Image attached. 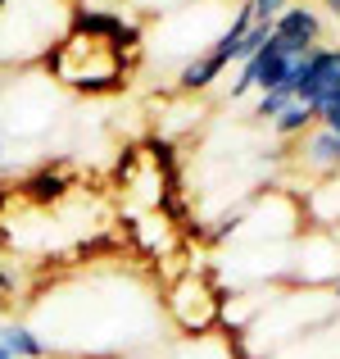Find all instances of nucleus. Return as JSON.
Returning <instances> with one entry per match:
<instances>
[{"instance_id":"1","label":"nucleus","mask_w":340,"mask_h":359,"mask_svg":"<svg viewBox=\"0 0 340 359\" xmlns=\"http://www.w3.org/2000/svg\"><path fill=\"white\" fill-rule=\"evenodd\" d=\"M164 305H168V314L177 318L182 332L204 337L222 318V291H213L204 278H177L173 287L164 291Z\"/></svg>"},{"instance_id":"9","label":"nucleus","mask_w":340,"mask_h":359,"mask_svg":"<svg viewBox=\"0 0 340 359\" xmlns=\"http://www.w3.org/2000/svg\"><path fill=\"white\" fill-rule=\"evenodd\" d=\"M250 5V14H254V27H277V18L286 14L295 0H245Z\"/></svg>"},{"instance_id":"17","label":"nucleus","mask_w":340,"mask_h":359,"mask_svg":"<svg viewBox=\"0 0 340 359\" xmlns=\"http://www.w3.org/2000/svg\"><path fill=\"white\" fill-rule=\"evenodd\" d=\"M0 359H14V355H9V351H5V346H0Z\"/></svg>"},{"instance_id":"18","label":"nucleus","mask_w":340,"mask_h":359,"mask_svg":"<svg viewBox=\"0 0 340 359\" xmlns=\"http://www.w3.org/2000/svg\"><path fill=\"white\" fill-rule=\"evenodd\" d=\"M0 323H5V309H0Z\"/></svg>"},{"instance_id":"5","label":"nucleus","mask_w":340,"mask_h":359,"mask_svg":"<svg viewBox=\"0 0 340 359\" xmlns=\"http://www.w3.org/2000/svg\"><path fill=\"white\" fill-rule=\"evenodd\" d=\"M299 164L309 168V177H336L340 173V146H336V132L332 128H323L318 123L313 132H309L304 141H299Z\"/></svg>"},{"instance_id":"4","label":"nucleus","mask_w":340,"mask_h":359,"mask_svg":"<svg viewBox=\"0 0 340 359\" xmlns=\"http://www.w3.org/2000/svg\"><path fill=\"white\" fill-rule=\"evenodd\" d=\"M73 182H78V177L69 173V164H36V168H27V173L18 177L14 191L23 196L27 205H36V210H50V205H59L64 196H69Z\"/></svg>"},{"instance_id":"2","label":"nucleus","mask_w":340,"mask_h":359,"mask_svg":"<svg viewBox=\"0 0 340 359\" xmlns=\"http://www.w3.org/2000/svg\"><path fill=\"white\" fill-rule=\"evenodd\" d=\"M323 36H327L323 9L318 5H299V0L277 18V27H272V41H277L286 55H295V60H304V55H313L318 46H327Z\"/></svg>"},{"instance_id":"15","label":"nucleus","mask_w":340,"mask_h":359,"mask_svg":"<svg viewBox=\"0 0 340 359\" xmlns=\"http://www.w3.org/2000/svg\"><path fill=\"white\" fill-rule=\"evenodd\" d=\"M327 291H332V300H340V278L332 282V287H327Z\"/></svg>"},{"instance_id":"19","label":"nucleus","mask_w":340,"mask_h":359,"mask_svg":"<svg viewBox=\"0 0 340 359\" xmlns=\"http://www.w3.org/2000/svg\"><path fill=\"white\" fill-rule=\"evenodd\" d=\"M0 9H5V0H0Z\"/></svg>"},{"instance_id":"3","label":"nucleus","mask_w":340,"mask_h":359,"mask_svg":"<svg viewBox=\"0 0 340 359\" xmlns=\"http://www.w3.org/2000/svg\"><path fill=\"white\" fill-rule=\"evenodd\" d=\"M336 91H340V46H318V50L309 55L304 82L295 87V100L318 114V109H323Z\"/></svg>"},{"instance_id":"12","label":"nucleus","mask_w":340,"mask_h":359,"mask_svg":"<svg viewBox=\"0 0 340 359\" xmlns=\"http://www.w3.org/2000/svg\"><path fill=\"white\" fill-rule=\"evenodd\" d=\"M14 291H18V278L9 269H0V309H5V300L14 296Z\"/></svg>"},{"instance_id":"13","label":"nucleus","mask_w":340,"mask_h":359,"mask_svg":"<svg viewBox=\"0 0 340 359\" xmlns=\"http://www.w3.org/2000/svg\"><path fill=\"white\" fill-rule=\"evenodd\" d=\"M73 5H82V9H118V5H127V0H73Z\"/></svg>"},{"instance_id":"8","label":"nucleus","mask_w":340,"mask_h":359,"mask_svg":"<svg viewBox=\"0 0 340 359\" xmlns=\"http://www.w3.org/2000/svg\"><path fill=\"white\" fill-rule=\"evenodd\" d=\"M318 128V114L309 105H286L277 118H272V137H281V141H295V137H309V132Z\"/></svg>"},{"instance_id":"6","label":"nucleus","mask_w":340,"mask_h":359,"mask_svg":"<svg viewBox=\"0 0 340 359\" xmlns=\"http://www.w3.org/2000/svg\"><path fill=\"white\" fill-rule=\"evenodd\" d=\"M227 69H236V64L227 60V55H218V50L191 55V60L177 69V91H182V96H200V91H209Z\"/></svg>"},{"instance_id":"10","label":"nucleus","mask_w":340,"mask_h":359,"mask_svg":"<svg viewBox=\"0 0 340 359\" xmlns=\"http://www.w3.org/2000/svg\"><path fill=\"white\" fill-rule=\"evenodd\" d=\"M286 105H295V91H259V105H254V118L272 123Z\"/></svg>"},{"instance_id":"14","label":"nucleus","mask_w":340,"mask_h":359,"mask_svg":"<svg viewBox=\"0 0 340 359\" xmlns=\"http://www.w3.org/2000/svg\"><path fill=\"white\" fill-rule=\"evenodd\" d=\"M318 9H323V18H332V23H340V0H318Z\"/></svg>"},{"instance_id":"7","label":"nucleus","mask_w":340,"mask_h":359,"mask_svg":"<svg viewBox=\"0 0 340 359\" xmlns=\"http://www.w3.org/2000/svg\"><path fill=\"white\" fill-rule=\"evenodd\" d=\"M0 346L14 359H50L45 337L36 332L32 323H23V318H5V323H0Z\"/></svg>"},{"instance_id":"16","label":"nucleus","mask_w":340,"mask_h":359,"mask_svg":"<svg viewBox=\"0 0 340 359\" xmlns=\"http://www.w3.org/2000/svg\"><path fill=\"white\" fill-rule=\"evenodd\" d=\"M0 168H5V141H0Z\"/></svg>"},{"instance_id":"11","label":"nucleus","mask_w":340,"mask_h":359,"mask_svg":"<svg viewBox=\"0 0 340 359\" xmlns=\"http://www.w3.org/2000/svg\"><path fill=\"white\" fill-rule=\"evenodd\" d=\"M318 123H323V128H332V132L340 128V91H336L332 100H327L323 109H318Z\"/></svg>"}]
</instances>
